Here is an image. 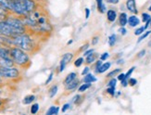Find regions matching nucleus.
Returning <instances> with one entry per match:
<instances>
[{
  "label": "nucleus",
  "instance_id": "nucleus-2",
  "mask_svg": "<svg viewBox=\"0 0 151 115\" xmlns=\"http://www.w3.org/2000/svg\"><path fill=\"white\" fill-rule=\"evenodd\" d=\"M12 39L14 46H18L19 48L27 51L28 53H34L38 46L36 40L32 37V33L30 32L16 35L12 37Z\"/></svg>",
  "mask_w": 151,
  "mask_h": 115
},
{
  "label": "nucleus",
  "instance_id": "nucleus-31",
  "mask_svg": "<svg viewBox=\"0 0 151 115\" xmlns=\"http://www.w3.org/2000/svg\"><path fill=\"white\" fill-rule=\"evenodd\" d=\"M108 85H109V87H115V88H116V85H117V79L112 78V79H111V80L109 81V82Z\"/></svg>",
  "mask_w": 151,
  "mask_h": 115
},
{
  "label": "nucleus",
  "instance_id": "nucleus-41",
  "mask_svg": "<svg viewBox=\"0 0 151 115\" xmlns=\"http://www.w3.org/2000/svg\"><path fill=\"white\" fill-rule=\"evenodd\" d=\"M53 75H54V73L53 72H50V74H49V76H48V78H47V80L45 81V85H48L51 81H52V79H53Z\"/></svg>",
  "mask_w": 151,
  "mask_h": 115
},
{
  "label": "nucleus",
  "instance_id": "nucleus-35",
  "mask_svg": "<svg viewBox=\"0 0 151 115\" xmlns=\"http://www.w3.org/2000/svg\"><path fill=\"white\" fill-rule=\"evenodd\" d=\"M118 32H119L122 35H125L126 33H127V30H126V28L125 27H122V26H121V28L118 30Z\"/></svg>",
  "mask_w": 151,
  "mask_h": 115
},
{
  "label": "nucleus",
  "instance_id": "nucleus-18",
  "mask_svg": "<svg viewBox=\"0 0 151 115\" xmlns=\"http://www.w3.org/2000/svg\"><path fill=\"white\" fill-rule=\"evenodd\" d=\"M96 58H97L96 54L92 53V54H90V55L85 57V62H86L87 64H92L96 60Z\"/></svg>",
  "mask_w": 151,
  "mask_h": 115
},
{
  "label": "nucleus",
  "instance_id": "nucleus-40",
  "mask_svg": "<svg viewBox=\"0 0 151 115\" xmlns=\"http://www.w3.org/2000/svg\"><path fill=\"white\" fill-rule=\"evenodd\" d=\"M102 65V60L100 59V60H97V61L96 62V72H98V70H99V68H100V66Z\"/></svg>",
  "mask_w": 151,
  "mask_h": 115
},
{
  "label": "nucleus",
  "instance_id": "nucleus-56",
  "mask_svg": "<svg viewBox=\"0 0 151 115\" xmlns=\"http://www.w3.org/2000/svg\"><path fill=\"white\" fill-rule=\"evenodd\" d=\"M148 10H149V11H151V5H150V7L148 8Z\"/></svg>",
  "mask_w": 151,
  "mask_h": 115
},
{
  "label": "nucleus",
  "instance_id": "nucleus-57",
  "mask_svg": "<svg viewBox=\"0 0 151 115\" xmlns=\"http://www.w3.org/2000/svg\"><path fill=\"white\" fill-rule=\"evenodd\" d=\"M35 1L37 2V1H41V0H35Z\"/></svg>",
  "mask_w": 151,
  "mask_h": 115
},
{
  "label": "nucleus",
  "instance_id": "nucleus-49",
  "mask_svg": "<svg viewBox=\"0 0 151 115\" xmlns=\"http://www.w3.org/2000/svg\"><path fill=\"white\" fill-rule=\"evenodd\" d=\"M145 54H146V50H142V51H140L138 54H137V57H138V58H142V57L145 56Z\"/></svg>",
  "mask_w": 151,
  "mask_h": 115
},
{
  "label": "nucleus",
  "instance_id": "nucleus-28",
  "mask_svg": "<svg viewBox=\"0 0 151 115\" xmlns=\"http://www.w3.org/2000/svg\"><path fill=\"white\" fill-rule=\"evenodd\" d=\"M149 35H151V32L150 31H147L146 33H143L142 35H140V37L138 38V41H137V43H140L142 40H144L145 38H147Z\"/></svg>",
  "mask_w": 151,
  "mask_h": 115
},
{
  "label": "nucleus",
  "instance_id": "nucleus-22",
  "mask_svg": "<svg viewBox=\"0 0 151 115\" xmlns=\"http://www.w3.org/2000/svg\"><path fill=\"white\" fill-rule=\"evenodd\" d=\"M58 111H60V108L57 106H51L49 109L47 111V115H54V114H58Z\"/></svg>",
  "mask_w": 151,
  "mask_h": 115
},
{
  "label": "nucleus",
  "instance_id": "nucleus-6",
  "mask_svg": "<svg viewBox=\"0 0 151 115\" xmlns=\"http://www.w3.org/2000/svg\"><path fill=\"white\" fill-rule=\"evenodd\" d=\"M0 66H15L10 56V48L0 46Z\"/></svg>",
  "mask_w": 151,
  "mask_h": 115
},
{
  "label": "nucleus",
  "instance_id": "nucleus-30",
  "mask_svg": "<svg viewBox=\"0 0 151 115\" xmlns=\"http://www.w3.org/2000/svg\"><path fill=\"white\" fill-rule=\"evenodd\" d=\"M145 27H139V28H137L135 31H134V35H142V33H144V32H145Z\"/></svg>",
  "mask_w": 151,
  "mask_h": 115
},
{
  "label": "nucleus",
  "instance_id": "nucleus-1",
  "mask_svg": "<svg viewBox=\"0 0 151 115\" xmlns=\"http://www.w3.org/2000/svg\"><path fill=\"white\" fill-rule=\"evenodd\" d=\"M24 24L28 29V32L32 33H37V35H47L53 30L51 23L47 14L43 11L37 9L30 13L29 15L24 17H21Z\"/></svg>",
  "mask_w": 151,
  "mask_h": 115
},
{
  "label": "nucleus",
  "instance_id": "nucleus-26",
  "mask_svg": "<svg viewBox=\"0 0 151 115\" xmlns=\"http://www.w3.org/2000/svg\"><path fill=\"white\" fill-rule=\"evenodd\" d=\"M116 41H117L116 35H111L109 36V45L110 46H113L116 44Z\"/></svg>",
  "mask_w": 151,
  "mask_h": 115
},
{
  "label": "nucleus",
  "instance_id": "nucleus-14",
  "mask_svg": "<svg viewBox=\"0 0 151 115\" xmlns=\"http://www.w3.org/2000/svg\"><path fill=\"white\" fill-rule=\"evenodd\" d=\"M118 15H117V12L114 9H109L107 11V19L108 21L110 22H114L116 21Z\"/></svg>",
  "mask_w": 151,
  "mask_h": 115
},
{
  "label": "nucleus",
  "instance_id": "nucleus-59",
  "mask_svg": "<svg viewBox=\"0 0 151 115\" xmlns=\"http://www.w3.org/2000/svg\"><path fill=\"white\" fill-rule=\"evenodd\" d=\"M150 26H151V21H150Z\"/></svg>",
  "mask_w": 151,
  "mask_h": 115
},
{
  "label": "nucleus",
  "instance_id": "nucleus-46",
  "mask_svg": "<svg viewBox=\"0 0 151 115\" xmlns=\"http://www.w3.org/2000/svg\"><path fill=\"white\" fill-rule=\"evenodd\" d=\"M121 82H122V85L124 86V87L127 86V85H129V83H128V79H126V78H124L122 81H121Z\"/></svg>",
  "mask_w": 151,
  "mask_h": 115
},
{
  "label": "nucleus",
  "instance_id": "nucleus-10",
  "mask_svg": "<svg viewBox=\"0 0 151 115\" xmlns=\"http://www.w3.org/2000/svg\"><path fill=\"white\" fill-rule=\"evenodd\" d=\"M126 8L130 12L134 13V14H137V13H138V9H137L135 0H127L126 1Z\"/></svg>",
  "mask_w": 151,
  "mask_h": 115
},
{
  "label": "nucleus",
  "instance_id": "nucleus-42",
  "mask_svg": "<svg viewBox=\"0 0 151 115\" xmlns=\"http://www.w3.org/2000/svg\"><path fill=\"white\" fill-rule=\"evenodd\" d=\"M80 98H81V96H80V95H76V96H74L73 98V103L77 104V103L79 102V99H80Z\"/></svg>",
  "mask_w": 151,
  "mask_h": 115
},
{
  "label": "nucleus",
  "instance_id": "nucleus-58",
  "mask_svg": "<svg viewBox=\"0 0 151 115\" xmlns=\"http://www.w3.org/2000/svg\"><path fill=\"white\" fill-rule=\"evenodd\" d=\"M149 46H151V42H150V43H149Z\"/></svg>",
  "mask_w": 151,
  "mask_h": 115
},
{
  "label": "nucleus",
  "instance_id": "nucleus-19",
  "mask_svg": "<svg viewBox=\"0 0 151 115\" xmlns=\"http://www.w3.org/2000/svg\"><path fill=\"white\" fill-rule=\"evenodd\" d=\"M76 78H77V74H76V72H70V73H69L68 75L66 76V78H65V80H64V84H65V85H67V84L70 83L71 81H73V80L76 79Z\"/></svg>",
  "mask_w": 151,
  "mask_h": 115
},
{
  "label": "nucleus",
  "instance_id": "nucleus-38",
  "mask_svg": "<svg viewBox=\"0 0 151 115\" xmlns=\"http://www.w3.org/2000/svg\"><path fill=\"white\" fill-rule=\"evenodd\" d=\"M70 104H69V103H66V104H64L63 106H62V109H61V111L62 112H66L69 109H70Z\"/></svg>",
  "mask_w": 151,
  "mask_h": 115
},
{
  "label": "nucleus",
  "instance_id": "nucleus-37",
  "mask_svg": "<svg viewBox=\"0 0 151 115\" xmlns=\"http://www.w3.org/2000/svg\"><path fill=\"white\" fill-rule=\"evenodd\" d=\"M128 83H129V85H130L134 86V85H135L137 84V80H136V79H134V78H129Z\"/></svg>",
  "mask_w": 151,
  "mask_h": 115
},
{
  "label": "nucleus",
  "instance_id": "nucleus-33",
  "mask_svg": "<svg viewBox=\"0 0 151 115\" xmlns=\"http://www.w3.org/2000/svg\"><path fill=\"white\" fill-rule=\"evenodd\" d=\"M120 72H121V69H116V70H114V71H112V72H110L108 74V76H107V77H113V76L117 75V74L119 73Z\"/></svg>",
  "mask_w": 151,
  "mask_h": 115
},
{
  "label": "nucleus",
  "instance_id": "nucleus-55",
  "mask_svg": "<svg viewBox=\"0 0 151 115\" xmlns=\"http://www.w3.org/2000/svg\"><path fill=\"white\" fill-rule=\"evenodd\" d=\"M2 83H3V79L0 77V84H2Z\"/></svg>",
  "mask_w": 151,
  "mask_h": 115
},
{
  "label": "nucleus",
  "instance_id": "nucleus-51",
  "mask_svg": "<svg viewBox=\"0 0 151 115\" xmlns=\"http://www.w3.org/2000/svg\"><path fill=\"white\" fill-rule=\"evenodd\" d=\"M119 1H120V0H107V2H108V3H109V4H113V5L118 4V3H119Z\"/></svg>",
  "mask_w": 151,
  "mask_h": 115
},
{
  "label": "nucleus",
  "instance_id": "nucleus-44",
  "mask_svg": "<svg viewBox=\"0 0 151 115\" xmlns=\"http://www.w3.org/2000/svg\"><path fill=\"white\" fill-rule=\"evenodd\" d=\"M98 39H99V37H98V36H95L93 39H92V45L96 46L98 43Z\"/></svg>",
  "mask_w": 151,
  "mask_h": 115
},
{
  "label": "nucleus",
  "instance_id": "nucleus-52",
  "mask_svg": "<svg viewBox=\"0 0 151 115\" xmlns=\"http://www.w3.org/2000/svg\"><path fill=\"white\" fill-rule=\"evenodd\" d=\"M118 64H122V63H123V60L122 59H120V60H118V62H117Z\"/></svg>",
  "mask_w": 151,
  "mask_h": 115
},
{
  "label": "nucleus",
  "instance_id": "nucleus-24",
  "mask_svg": "<svg viewBox=\"0 0 151 115\" xmlns=\"http://www.w3.org/2000/svg\"><path fill=\"white\" fill-rule=\"evenodd\" d=\"M10 14V12L8 10V9H6L5 8H3V7L0 5V18H3L5 19L8 15Z\"/></svg>",
  "mask_w": 151,
  "mask_h": 115
},
{
  "label": "nucleus",
  "instance_id": "nucleus-25",
  "mask_svg": "<svg viewBox=\"0 0 151 115\" xmlns=\"http://www.w3.org/2000/svg\"><path fill=\"white\" fill-rule=\"evenodd\" d=\"M58 85H53L49 89V97L50 98H54L57 93H58Z\"/></svg>",
  "mask_w": 151,
  "mask_h": 115
},
{
  "label": "nucleus",
  "instance_id": "nucleus-4",
  "mask_svg": "<svg viewBox=\"0 0 151 115\" xmlns=\"http://www.w3.org/2000/svg\"><path fill=\"white\" fill-rule=\"evenodd\" d=\"M10 56L14 61L15 66L19 68H28L31 65V58L27 51H25L18 46H13L10 48Z\"/></svg>",
  "mask_w": 151,
  "mask_h": 115
},
{
  "label": "nucleus",
  "instance_id": "nucleus-20",
  "mask_svg": "<svg viewBox=\"0 0 151 115\" xmlns=\"http://www.w3.org/2000/svg\"><path fill=\"white\" fill-rule=\"evenodd\" d=\"M35 100V96H34V95H29V96H26L23 98L22 103L25 104V105H29V104L34 102Z\"/></svg>",
  "mask_w": 151,
  "mask_h": 115
},
{
  "label": "nucleus",
  "instance_id": "nucleus-16",
  "mask_svg": "<svg viewBox=\"0 0 151 115\" xmlns=\"http://www.w3.org/2000/svg\"><path fill=\"white\" fill-rule=\"evenodd\" d=\"M96 7H97V9L100 13H105L107 12V8H106V5L104 4L103 0H96Z\"/></svg>",
  "mask_w": 151,
  "mask_h": 115
},
{
  "label": "nucleus",
  "instance_id": "nucleus-8",
  "mask_svg": "<svg viewBox=\"0 0 151 115\" xmlns=\"http://www.w3.org/2000/svg\"><path fill=\"white\" fill-rule=\"evenodd\" d=\"M73 53H66V54H64L61 60H60V72H63L64 69L66 68V65L71 61V59H73Z\"/></svg>",
  "mask_w": 151,
  "mask_h": 115
},
{
  "label": "nucleus",
  "instance_id": "nucleus-15",
  "mask_svg": "<svg viewBox=\"0 0 151 115\" xmlns=\"http://www.w3.org/2000/svg\"><path fill=\"white\" fill-rule=\"evenodd\" d=\"M119 23L122 27H125V25L128 23V16L125 12H122L119 15Z\"/></svg>",
  "mask_w": 151,
  "mask_h": 115
},
{
  "label": "nucleus",
  "instance_id": "nucleus-45",
  "mask_svg": "<svg viewBox=\"0 0 151 115\" xmlns=\"http://www.w3.org/2000/svg\"><path fill=\"white\" fill-rule=\"evenodd\" d=\"M84 10H85V12H84L85 13V20H88L90 17V9L86 8Z\"/></svg>",
  "mask_w": 151,
  "mask_h": 115
},
{
  "label": "nucleus",
  "instance_id": "nucleus-39",
  "mask_svg": "<svg viewBox=\"0 0 151 115\" xmlns=\"http://www.w3.org/2000/svg\"><path fill=\"white\" fill-rule=\"evenodd\" d=\"M107 92L109 95H111V96H114L115 95V87H109V88L107 89Z\"/></svg>",
  "mask_w": 151,
  "mask_h": 115
},
{
  "label": "nucleus",
  "instance_id": "nucleus-17",
  "mask_svg": "<svg viewBox=\"0 0 151 115\" xmlns=\"http://www.w3.org/2000/svg\"><path fill=\"white\" fill-rule=\"evenodd\" d=\"M83 82L84 83H94V82H96V78L95 75L91 73H87L84 75V78H83Z\"/></svg>",
  "mask_w": 151,
  "mask_h": 115
},
{
  "label": "nucleus",
  "instance_id": "nucleus-50",
  "mask_svg": "<svg viewBox=\"0 0 151 115\" xmlns=\"http://www.w3.org/2000/svg\"><path fill=\"white\" fill-rule=\"evenodd\" d=\"M88 46H89V44H85V45H83V46H82V48L80 49L81 51H85V50H87L88 49Z\"/></svg>",
  "mask_w": 151,
  "mask_h": 115
},
{
  "label": "nucleus",
  "instance_id": "nucleus-9",
  "mask_svg": "<svg viewBox=\"0 0 151 115\" xmlns=\"http://www.w3.org/2000/svg\"><path fill=\"white\" fill-rule=\"evenodd\" d=\"M0 46L8 47V48H11V47L14 46L12 37L0 35Z\"/></svg>",
  "mask_w": 151,
  "mask_h": 115
},
{
  "label": "nucleus",
  "instance_id": "nucleus-13",
  "mask_svg": "<svg viewBox=\"0 0 151 115\" xmlns=\"http://www.w3.org/2000/svg\"><path fill=\"white\" fill-rule=\"evenodd\" d=\"M79 83H80V81H79V79H74L73 81H71L70 83L65 85V88H66V90L68 91H71V90H74L75 88H77V86L79 85Z\"/></svg>",
  "mask_w": 151,
  "mask_h": 115
},
{
  "label": "nucleus",
  "instance_id": "nucleus-32",
  "mask_svg": "<svg viewBox=\"0 0 151 115\" xmlns=\"http://www.w3.org/2000/svg\"><path fill=\"white\" fill-rule=\"evenodd\" d=\"M150 19H151V17H150V15L148 14V13H143V14H142V21L144 22H147Z\"/></svg>",
  "mask_w": 151,
  "mask_h": 115
},
{
  "label": "nucleus",
  "instance_id": "nucleus-21",
  "mask_svg": "<svg viewBox=\"0 0 151 115\" xmlns=\"http://www.w3.org/2000/svg\"><path fill=\"white\" fill-rule=\"evenodd\" d=\"M111 66V63L110 62H105V63H102V65L100 66L99 70H98V73H103L105 72H107Z\"/></svg>",
  "mask_w": 151,
  "mask_h": 115
},
{
  "label": "nucleus",
  "instance_id": "nucleus-48",
  "mask_svg": "<svg viewBox=\"0 0 151 115\" xmlns=\"http://www.w3.org/2000/svg\"><path fill=\"white\" fill-rule=\"evenodd\" d=\"M124 78H125V73H120L119 75H118V80L119 81H122Z\"/></svg>",
  "mask_w": 151,
  "mask_h": 115
},
{
  "label": "nucleus",
  "instance_id": "nucleus-43",
  "mask_svg": "<svg viewBox=\"0 0 151 115\" xmlns=\"http://www.w3.org/2000/svg\"><path fill=\"white\" fill-rule=\"evenodd\" d=\"M92 53H94V49H87V50H85L83 52V56L86 57V56L90 55V54H92Z\"/></svg>",
  "mask_w": 151,
  "mask_h": 115
},
{
  "label": "nucleus",
  "instance_id": "nucleus-36",
  "mask_svg": "<svg viewBox=\"0 0 151 115\" xmlns=\"http://www.w3.org/2000/svg\"><path fill=\"white\" fill-rule=\"evenodd\" d=\"M109 54L108 52H105L100 56V59L102 60V61H104V60H107L109 59Z\"/></svg>",
  "mask_w": 151,
  "mask_h": 115
},
{
  "label": "nucleus",
  "instance_id": "nucleus-47",
  "mask_svg": "<svg viewBox=\"0 0 151 115\" xmlns=\"http://www.w3.org/2000/svg\"><path fill=\"white\" fill-rule=\"evenodd\" d=\"M89 71H90L89 67H85V68L83 69V71L82 72V74H83V75H85V74L89 73Z\"/></svg>",
  "mask_w": 151,
  "mask_h": 115
},
{
  "label": "nucleus",
  "instance_id": "nucleus-3",
  "mask_svg": "<svg viewBox=\"0 0 151 115\" xmlns=\"http://www.w3.org/2000/svg\"><path fill=\"white\" fill-rule=\"evenodd\" d=\"M37 7L35 0H14L10 13L18 17H24L35 11Z\"/></svg>",
  "mask_w": 151,
  "mask_h": 115
},
{
  "label": "nucleus",
  "instance_id": "nucleus-5",
  "mask_svg": "<svg viewBox=\"0 0 151 115\" xmlns=\"http://www.w3.org/2000/svg\"><path fill=\"white\" fill-rule=\"evenodd\" d=\"M0 77L5 80H17L21 77V71L15 66H0Z\"/></svg>",
  "mask_w": 151,
  "mask_h": 115
},
{
  "label": "nucleus",
  "instance_id": "nucleus-27",
  "mask_svg": "<svg viewBox=\"0 0 151 115\" xmlns=\"http://www.w3.org/2000/svg\"><path fill=\"white\" fill-rule=\"evenodd\" d=\"M39 111V104L38 103H35L32 104L31 107V113L32 114H36Z\"/></svg>",
  "mask_w": 151,
  "mask_h": 115
},
{
  "label": "nucleus",
  "instance_id": "nucleus-7",
  "mask_svg": "<svg viewBox=\"0 0 151 115\" xmlns=\"http://www.w3.org/2000/svg\"><path fill=\"white\" fill-rule=\"evenodd\" d=\"M0 35L9 36V37H14L16 35H19V33L4 19V20H0Z\"/></svg>",
  "mask_w": 151,
  "mask_h": 115
},
{
  "label": "nucleus",
  "instance_id": "nucleus-23",
  "mask_svg": "<svg viewBox=\"0 0 151 115\" xmlns=\"http://www.w3.org/2000/svg\"><path fill=\"white\" fill-rule=\"evenodd\" d=\"M91 85H92V83H84V84H83V85H81L80 86H79L78 91L79 92H84V91H86L87 89L90 88Z\"/></svg>",
  "mask_w": 151,
  "mask_h": 115
},
{
  "label": "nucleus",
  "instance_id": "nucleus-53",
  "mask_svg": "<svg viewBox=\"0 0 151 115\" xmlns=\"http://www.w3.org/2000/svg\"><path fill=\"white\" fill-rule=\"evenodd\" d=\"M73 39H70L67 44H68V45H70V44H73Z\"/></svg>",
  "mask_w": 151,
  "mask_h": 115
},
{
  "label": "nucleus",
  "instance_id": "nucleus-12",
  "mask_svg": "<svg viewBox=\"0 0 151 115\" xmlns=\"http://www.w3.org/2000/svg\"><path fill=\"white\" fill-rule=\"evenodd\" d=\"M13 4H14V0H0V5L6 9H8L9 12L12 9Z\"/></svg>",
  "mask_w": 151,
  "mask_h": 115
},
{
  "label": "nucleus",
  "instance_id": "nucleus-29",
  "mask_svg": "<svg viewBox=\"0 0 151 115\" xmlns=\"http://www.w3.org/2000/svg\"><path fill=\"white\" fill-rule=\"evenodd\" d=\"M84 62V59H83V58H78L75 61H74V66L75 67H77V68H79L80 66H82V64Z\"/></svg>",
  "mask_w": 151,
  "mask_h": 115
},
{
  "label": "nucleus",
  "instance_id": "nucleus-11",
  "mask_svg": "<svg viewBox=\"0 0 151 115\" xmlns=\"http://www.w3.org/2000/svg\"><path fill=\"white\" fill-rule=\"evenodd\" d=\"M139 23H140V20L138 19V17H137L135 14L130 16L128 18V24L131 27H136V26L139 25Z\"/></svg>",
  "mask_w": 151,
  "mask_h": 115
},
{
  "label": "nucleus",
  "instance_id": "nucleus-54",
  "mask_svg": "<svg viewBox=\"0 0 151 115\" xmlns=\"http://www.w3.org/2000/svg\"><path fill=\"white\" fill-rule=\"evenodd\" d=\"M2 105H3V100L0 98V107H2Z\"/></svg>",
  "mask_w": 151,
  "mask_h": 115
},
{
  "label": "nucleus",
  "instance_id": "nucleus-34",
  "mask_svg": "<svg viewBox=\"0 0 151 115\" xmlns=\"http://www.w3.org/2000/svg\"><path fill=\"white\" fill-rule=\"evenodd\" d=\"M134 69H135V67H132L131 69H129V71L125 73V78H126V79H129V78L131 77V75H132V73H133L134 71Z\"/></svg>",
  "mask_w": 151,
  "mask_h": 115
}]
</instances>
